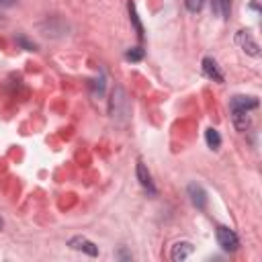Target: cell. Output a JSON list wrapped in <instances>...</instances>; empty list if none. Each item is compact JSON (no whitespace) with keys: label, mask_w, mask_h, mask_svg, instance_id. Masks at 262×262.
<instances>
[{"label":"cell","mask_w":262,"mask_h":262,"mask_svg":"<svg viewBox=\"0 0 262 262\" xmlns=\"http://www.w3.org/2000/svg\"><path fill=\"white\" fill-rule=\"evenodd\" d=\"M217 242H219V246H221L225 252H235V250L239 248L237 235H235L229 227H225V225H219V227H217Z\"/></svg>","instance_id":"7a4b0ae2"},{"label":"cell","mask_w":262,"mask_h":262,"mask_svg":"<svg viewBox=\"0 0 262 262\" xmlns=\"http://www.w3.org/2000/svg\"><path fill=\"white\" fill-rule=\"evenodd\" d=\"M190 252H192V244H190V242H176V244L172 246V250H170V258H172L174 262H180V260H184L186 256H190Z\"/></svg>","instance_id":"8992f818"},{"label":"cell","mask_w":262,"mask_h":262,"mask_svg":"<svg viewBox=\"0 0 262 262\" xmlns=\"http://www.w3.org/2000/svg\"><path fill=\"white\" fill-rule=\"evenodd\" d=\"M203 72H205L207 78H211L215 82H223V74L219 72V66H217V61L213 57H205L203 59Z\"/></svg>","instance_id":"52a82bcc"},{"label":"cell","mask_w":262,"mask_h":262,"mask_svg":"<svg viewBox=\"0 0 262 262\" xmlns=\"http://www.w3.org/2000/svg\"><path fill=\"white\" fill-rule=\"evenodd\" d=\"M129 14H131V20H133V25H135V29H137V35H139V37H143V29H141V25H139V20H137L135 4H133V2H129Z\"/></svg>","instance_id":"8fae6325"},{"label":"cell","mask_w":262,"mask_h":262,"mask_svg":"<svg viewBox=\"0 0 262 262\" xmlns=\"http://www.w3.org/2000/svg\"><path fill=\"white\" fill-rule=\"evenodd\" d=\"M137 178H139L141 186H143L149 194H156V186H154V182H151V176H149V172L145 170V166H143L141 162L137 164Z\"/></svg>","instance_id":"ba28073f"},{"label":"cell","mask_w":262,"mask_h":262,"mask_svg":"<svg viewBox=\"0 0 262 262\" xmlns=\"http://www.w3.org/2000/svg\"><path fill=\"white\" fill-rule=\"evenodd\" d=\"M125 57H127L129 61H139V59L143 57V49H141V47H133V49H129V51L125 53Z\"/></svg>","instance_id":"7c38bea8"},{"label":"cell","mask_w":262,"mask_h":262,"mask_svg":"<svg viewBox=\"0 0 262 262\" xmlns=\"http://www.w3.org/2000/svg\"><path fill=\"white\" fill-rule=\"evenodd\" d=\"M258 106V100L254 96H233L231 102H229V108H231V119H233V125L239 129V131H246V127L250 125V111Z\"/></svg>","instance_id":"6da1fadb"},{"label":"cell","mask_w":262,"mask_h":262,"mask_svg":"<svg viewBox=\"0 0 262 262\" xmlns=\"http://www.w3.org/2000/svg\"><path fill=\"white\" fill-rule=\"evenodd\" d=\"M2 227H4V221H2V217H0V229H2Z\"/></svg>","instance_id":"2e32d148"},{"label":"cell","mask_w":262,"mask_h":262,"mask_svg":"<svg viewBox=\"0 0 262 262\" xmlns=\"http://www.w3.org/2000/svg\"><path fill=\"white\" fill-rule=\"evenodd\" d=\"M16 43H18L20 47H25L27 51H35V49H37V45H35V43H31V41H27L23 35H20V37H16Z\"/></svg>","instance_id":"5bb4252c"},{"label":"cell","mask_w":262,"mask_h":262,"mask_svg":"<svg viewBox=\"0 0 262 262\" xmlns=\"http://www.w3.org/2000/svg\"><path fill=\"white\" fill-rule=\"evenodd\" d=\"M205 139H207V145L211 147V149H217L219 145H221V135H219V131L217 129H207V133H205Z\"/></svg>","instance_id":"30bf717a"},{"label":"cell","mask_w":262,"mask_h":262,"mask_svg":"<svg viewBox=\"0 0 262 262\" xmlns=\"http://www.w3.org/2000/svg\"><path fill=\"white\" fill-rule=\"evenodd\" d=\"M186 192H188L190 203H192L196 209H205V207H207V192L203 190V186H201V184H196V182L188 184Z\"/></svg>","instance_id":"277c9868"},{"label":"cell","mask_w":262,"mask_h":262,"mask_svg":"<svg viewBox=\"0 0 262 262\" xmlns=\"http://www.w3.org/2000/svg\"><path fill=\"white\" fill-rule=\"evenodd\" d=\"M184 4H186V8H188L190 12H199V10L203 8L205 0H184Z\"/></svg>","instance_id":"4fadbf2b"},{"label":"cell","mask_w":262,"mask_h":262,"mask_svg":"<svg viewBox=\"0 0 262 262\" xmlns=\"http://www.w3.org/2000/svg\"><path fill=\"white\" fill-rule=\"evenodd\" d=\"M16 0H0V6H12Z\"/></svg>","instance_id":"9a60e30c"},{"label":"cell","mask_w":262,"mask_h":262,"mask_svg":"<svg viewBox=\"0 0 262 262\" xmlns=\"http://www.w3.org/2000/svg\"><path fill=\"white\" fill-rule=\"evenodd\" d=\"M235 43H237L246 53H250V55H254V57L260 55V47H258V43L252 39V35H250L248 31H237V35H235Z\"/></svg>","instance_id":"3957f363"},{"label":"cell","mask_w":262,"mask_h":262,"mask_svg":"<svg viewBox=\"0 0 262 262\" xmlns=\"http://www.w3.org/2000/svg\"><path fill=\"white\" fill-rule=\"evenodd\" d=\"M68 246L74 248V250H78V252H86L88 256H96V254H98V248H96L90 239H86V237H82V235L72 237V239L68 242Z\"/></svg>","instance_id":"5b68a950"},{"label":"cell","mask_w":262,"mask_h":262,"mask_svg":"<svg viewBox=\"0 0 262 262\" xmlns=\"http://www.w3.org/2000/svg\"><path fill=\"white\" fill-rule=\"evenodd\" d=\"M231 10V0H213V12L221 18H227Z\"/></svg>","instance_id":"9c48e42d"}]
</instances>
